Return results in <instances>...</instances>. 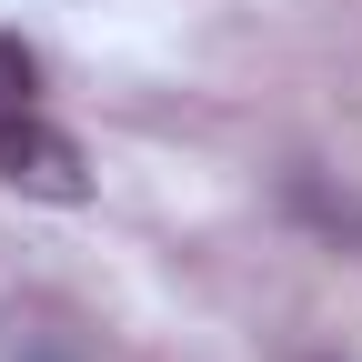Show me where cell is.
<instances>
[{"label":"cell","instance_id":"2","mask_svg":"<svg viewBox=\"0 0 362 362\" xmlns=\"http://www.w3.org/2000/svg\"><path fill=\"white\" fill-rule=\"evenodd\" d=\"M30 101H40V61L21 30H0V111H30Z\"/></svg>","mask_w":362,"mask_h":362},{"label":"cell","instance_id":"3","mask_svg":"<svg viewBox=\"0 0 362 362\" xmlns=\"http://www.w3.org/2000/svg\"><path fill=\"white\" fill-rule=\"evenodd\" d=\"M21 362H71V352H51V342H30V352H21Z\"/></svg>","mask_w":362,"mask_h":362},{"label":"cell","instance_id":"1","mask_svg":"<svg viewBox=\"0 0 362 362\" xmlns=\"http://www.w3.org/2000/svg\"><path fill=\"white\" fill-rule=\"evenodd\" d=\"M0 181H11L21 202H90V161L61 121H40L30 111H0Z\"/></svg>","mask_w":362,"mask_h":362}]
</instances>
